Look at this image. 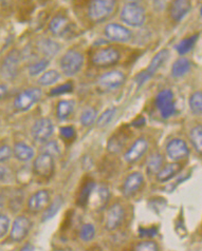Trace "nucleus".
I'll return each instance as SVG.
<instances>
[{"label":"nucleus","mask_w":202,"mask_h":251,"mask_svg":"<svg viewBox=\"0 0 202 251\" xmlns=\"http://www.w3.org/2000/svg\"><path fill=\"white\" fill-rule=\"evenodd\" d=\"M156 106L164 120H167L173 115V113L176 112V106L172 90L165 89L158 93L156 97Z\"/></svg>","instance_id":"obj_8"},{"label":"nucleus","mask_w":202,"mask_h":251,"mask_svg":"<svg viewBox=\"0 0 202 251\" xmlns=\"http://www.w3.org/2000/svg\"><path fill=\"white\" fill-rule=\"evenodd\" d=\"M122 22L132 27H140L145 24L146 14L144 9L138 3H127L121 12Z\"/></svg>","instance_id":"obj_4"},{"label":"nucleus","mask_w":202,"mask_h":251,"mask_svg":"<svg viewBox=\"0 0 202 251\" xmlns=\"http://www.w3.org/2000/svg\"><path fill=\"white\" fill-rule=\"evenodd\" d=\"M20 64V53L17 50H12L4 57L0 73L6 80H13L16 78Z\"/></svg>","instance_id":"obj_9"},{"label":"nucleus","mask_w":202,"mask_h":251,"mask_svg":"<svg viewBox=\"0 0 202 251\" xmlns=\"http://www.w3.org/2000/svg\"><path fill=\"white\" fill-rule=\"evenodd\" d=\"M10 225H11V221L8 215L0 214V240L3 239L6 235V233L9 232Z\"/></svg>","instance_id":"obj_41"},{"label":"nucleus","mask_w":202,"mask_h":251,"mask_svg":"<svg viewBox=\"0 0 202 251\" xmlns=\"http://www.w3.org/2000/svg\"><path fill=\"white\" fill-rule=\"evenodd\" d=\"M181 169H182V166L179 163H170L159 170L156 174V178L159 183H166L179 174Z\"/></svg>","instance_id":"obj_21"},{"label":"nucleus","mask_w":202,"mask_h":251,"mask_svg":"<svg viewBox=\"0 0 202 251\" xmlns=\"http://www.w3.org/2000/svg\"><path fill=\"white\" fill-rule=\"evenodd\" d=\"M166 153L172 160H181L189 156L190 149L186 143L181 138H173L166 146Z\"/></svg>","instance_id":"obj_15"},{"label":"nucleus","mask_w":202,"mask_h":251,"mask_svg":"<svg viewBox=\"0 0 202 251\" xmlns=\"http://www.w3.org/2000/svg\"><path fill=\"white\" fill-rule=\"evenodd\" d=\"M69 20L62 15H58L53 17V19L49 25V29L52 32V34L57 35V36H64V35L69 31Z\"/></svg>","instance_id":"obj_23"},{"label":"nucleus","mask_w":202,"mask_h":251,"mask_svg":"<svg viewBox=\"0 0 202 251\" xmlns=\"http://www.w3.org/2000/svg\"><path fill=\"white\" fill-rule=\"evenodd\" d=\"M197 39H198V34L192 35V36H190V37H186V38L182 39L179 43V45L176 47L177 52L180 55H184L186 53H189L195 47V45H196Z\"/></svg>","instance_id":"obj_31"},{"label":"nucleus","mask_w":202,"mask_h":251,"mask_svg":"<svg viewBox=\"0 0 202 251\" xmlns=\"http://www.w3.org/2000/svg\"><path fill=\"white\" fill-rule=\"evenodd\" d=\"M41 96H43V92L39 88L26 89L15 97L14 108L20 112H26L40 100Z\"/></svg>","instance_id":"obj_5"},{"label":"nucleus","mask_w":202,"mask_h":251,"mask_svg":"<svg viewBox=\"0 0 202 251\" xmlns=\"http://www.w3.org/2000/svg\"><path fill=\"white\" fill-rule=\"evenodd\" d=\"M191 70V61L187 58H179L173 62L172 67V75L173 78L183 77L185 74L190 72Z\"/></svg>","instance_id":"obj_27"},{"label":"nucleus","mask_w":202,"mask_h":251,"mask_svg":"<svg viewBox=\"0 0 202 251\" xmlns=\"http://www.w3.org/2000/svg\"><path fill=\"white\" fill-rule=\"evenodd\" d=\"M170 58V51L166 50H161L159 51L154 57H152L151 61L149 62V65L147 69L144 70V71L140 72L136 77V82L139 88H141L146 81H148L152 76H155V74L158 72V70L160 68H162V66L167 61V59Z\"/></svg>","instance_id":"obj_2"},{"label":"nucleus","mask_w":202,"mask_h":251,"mask_svg":"<svg viewBox=\"0 0 202 251\" xmlns=\"http://www.w3.org/2000/svg\"><path fill=\"white\" fill-rule=\"evenodd\" d=\"M5 176H6L5 168L2 166H0V182H1V180L5 177Z\"/></svg>","instance_id":"obj_47"},{"label":"nucleus","mask_w":202,"mask_h":251,"mask_svg":"<svg viewBox=\"0 0 202 251\" xmlns=\"http://www.w3.org/2000/svg\"><path fill=\"white\" fill-rule=\"evenodd\" d=\"M144 184V176L141 172H132L125 179L123 184V194L125 197H132L141 189Z\"/></svg>","instance_id":"obj_19"},{"label":"nucleus","mask_w":202,"mask_h":251,"mask_svg":"<svg viewBox=\"0 0 202 251\" xmlns=\"http://www.w3.org/2000/svg\"><path fill=\"white\" fill-rule=\"evenodd\" d=\"M54 169V156L46 151L40 153L33 163L34 173L43 178H50L53 176Z\"/></svg>","instance_id":"obj_7"},{"label":"nucleus","mask_w":202,"mask_h":251,"mask_svg":"<svg viewBox=\"0 0 202 251\" xmlns=\"http://www.w3.org/2000/svg\"><path fill=\"white\" fill-rule=\"evenodd\" d=\"M13 154L20 162H29L35 155V151L29 145L17 143L13 148Z\"/></svg>","instance_id":"obj_24"},{"label":"nucleus","mask_w":202,"mask_h":251,"mask_svg":"<svg viewBox=\"0 0 202 251\" xmlns=\"http://www.w3.org/2000/svg\"><path fill=\"white\" fill-rule=\"evenodd\" d=\"M115 112H116L115 108H109L106 111H104V112L100 115V117L96 118L97 127L99 128L106 127L107 125H109L111 122H113Z\"/></svg>","instance_id":"obj_35"},{"label":"nucleus","mask_w":202,"mask_h":251,"mask_svg":"<svg viewBox=\"0 0 202 251\" xmlns=\"http://www.w3.org/2000/svg\"><path fill=\"white\" fill-rule=\"evenodd\" d=\"M13 154V150L10 146H0V163H4L6 160L10 159Z\"/></svg>","instance_id":"obj_43"},{"label":"nucleus","mask_w":202,"mask_h":251,"mask_svg":"<svg viewBox=\"0 0 202 251\" xmlns=\"http://www.w3.org/2000/svg\"><path fill=\"white\" fill-rule=\"evenodd\" d=\"M96 118H97L96 110L93 108H88V109L84 110L82 112L80 121L83 126H85V127H89V126L94 124Z\"/></svg>","instance_id":"obj_34"},{"label":"nucleus","mask_w":202,"mask_h":251,"mask_svg":"<svg viewBox=\"0 0 202 251\" xmlns=\"http://www.w3.org/2000/svg\"><path fill=\"white\" fill-rule=\"evenodd\" d=\"M3 206H4V200H3V198L0 197V210L3 208Z\"/></svg>","instance_id":"obj_49"},{"label":"nucleus","mask_w":202,"mask_h":251,"mask_svg":"<svg viewBox=\"0 0 202 251\" xmlns=\"http://www.w3.org/2000/svg\"><path fill=\"white\" fill-rule=\"evenodd\" d=\"M190 108L195 115L202 113V93L200 91L195 92L190 97Z\"/></svg>","instance_id":"obj_33"},{"label":"nucleus","mask_w":202,"mask_h":251,"mask_svg":"<svg viewBox=\"0 0 202 251\" xmlns=\"http://www.w3.org/2000/svg\"><path fill=\"white\" fill-rule=\"evenodd\" d=\"M73 91V85L71 82H66L64 85L53 88L50 91V96H59L67 93H71Z\"/></svg>","instance_id":"obj_38"},{"label":"nucleus","mask_w":202,"mask_h":251,"mask_svg":"<svg viewBox=\"0 0 202 251\" xmlns=\"http://www.w3.org/2000/svg\"><path fill=\"white\" fill-rule=\"evenodd\" d=\"M135 250H138V251H157L159 250V247H158V244L154 241H150V240H144L140 243H138L136 247H135Z\"/></svg>","instance_id":"obj_39"},{"label":"nucleus","mask_w":202,"mask_h":251,"mask_svg":"<svg viewBox=\"0 0 202 251\" xmlns=\"http://www.w3.org/2000/svg\"><path fill=\"white\" fill-rule=\"evenodd\" d=\"M125 81V75L121 71H109L107 73H104L100 76L99 78V86L103 90H107V91H113V90L119 89Z\"/></svg>","instance_id":"obj_14"},{"label":"nucleus","mask_w":202,"mask_h":251,"mask_svg":"<svg viewBox=\"0 0 202 251\" xmlns=\"http://www.w3.org/2000/svg\"><path fill=\"white\" fill-rule=\"evenodd\" d=\"M50 65V60L49 59H40L36 62H34L29 67V74L31 76H37L43 73L45 70Z\"/></svg>","instance_id":"obj_37"},{"label":"nucleus","mask_w":202,"mask_h":251,"mask_svg":"<svg viewBox=\"0 0 202 251\" xmlns=\"http://www.w3.org/2000/svg\"><path fill=\"white\" fill-rule=\"evenodd\" d=\"M62 203H64V199H62L61 195H58V197H55L54 200L52 201H50V203L48 204V206L44 209V213H43V217H41V221L48 222V221L52 220L60 210Z\"/></svg>","instance_id":"obj_25"},{"label":"nucleus","mask_w":202,"mask_h":251,"mask_svg":"<svg viewBox=\"0 0 202 251\" xmlns=\"http://www.w3.org/2000/svg\"><path fill=\"white\" fill-rule=\"evenodd\" d=\"M23 250H35V248L34 247H31L30 244H27V246L23 247Z\"/></svg>","instance_id":"obj_48"},{"label":"nucleus","mask_w":202,"mask_h":251,"mask_svg":"<svg viewBox=\"0 0 202 251\" xmlns=\"http://www.w3.org/2000/svg\"><path fill=\"white\" fill-rule=\"evenodd\" d=\"M106 37L111 41H117V43H127L131 39V32L127 27L120 25L117 24H109L105 26Z\"/></svg>","instance_id":"obj_18"},{"label":"nucleus","mask_w":202,"mask_h":251,"mask_svg":"<svg viewBox=\"0 0 202 251\" xmlns=\"http://www.w3.org/2000/svg\"><path fill=\"white\" fill-rule=\"evenodd\" d=\"M48 148H49V150H47L46 152H48V153H50L51 155H55V154H58L59 153V149H58V144L55 143V142H51V143H49L48 144Z\"/></svg>","instance_id":"obj_44"},{"label":"nucleus","mask_w":202,"mask_h":251,"mask_svg":"<svg viewBox=\"0 0 202 251\" xmlns=\"http://www.w3.org/2000/svg\"><path fill=\"white\" fill-rule=\"evenodd\" d=\"M95 227L92 224H84L80 229V239L84 242H91L95 238Z\"/></svg>","instance_id":"obj_36"},{"label":"nucleus","mask_w":202,"mask_h":251,"mask_svg":"<svg viewBox=\"0 0 202 251\" xmlns=\"http://www.w3.org/2000/svg\"><path fill=\"white\" fill-rule=\"evenodd\" d=\"M51 201V192L47 189H41L33 193L28 201V209L33 213L43 211Z\"/></svg>","instance_id":"obj_16"},{"label":"nucleus","mask_w":202,"mask_h":251,"mask_svg":"<svg viewBox=\"0 0 202 251\" xmlns=\"http://www.w3.org/2000/svg\"><path fill=\"white\" fill-rule=\"evenodd\" d=\"M158 234V229L156 227L140 228L139 229V236L142 239H152Z\"/></svg>","instance_id":"obj_42"},{"label":"nucleus","mask_w":202,"mask_h":251,"mask_svg":"<svg viewBox=\"0 0 202 251\" xmlns=\"http://www.w3.org/2000/svg\"><path fill=\"white\" fill-rule=\"evenodd\" d=\"M59 134L61 138H64L67 142H71L76 136V131L72 126H64L59 129Z\"/></svg>","instance_id":"obj_40"},{"label":"nucleus","mask_w":202,"mask_h":251,"mask_svg":"<svg viewBox=\"0 0 202 251\" xmlns=\"http://www.w3.org/2000/svg\"><path fill=\"white\" fill-rule=\"evenodd\" d=\"M125 220V209L120 203L111 205L107 211L105 228L108 231H115L120 228Z\"/></svg>","instance_id":"obj_12"},{"label":"nucleus","mask_w":202,"mask_h":251,"mask_svg":"<svg viewBox=\"0 0 202 251\" xmlns=\"http://www.w3.org/2000/svg\"><path fill=\"white\" fill-rule=\"evenodd\" d=\"M95 186H96L95 183L92 182V180H88V182L84 184L79 192L78 199H76V205L82 207V208L88 206L89 198H90V195H91Z\"/></svg>","instance_id":"obj_26"},{"label":"nucleus","mask_w":202,"mask_h":251,"mask_svg":"<svg viewBox=\"0 0 202 251\" xmlns=\"http://www.w3.org/2000/svg\"><path fill=\"white\" fill-rule=\"evenodd\" d=\"M37 49L38 51L41 54H44L46 57L51 58V57H54L55 55L59 52L60 46L57 43V41H53L50 38H44L38 41Z\"/></svg>","instance_id":"obj_22"},{"label":"nucleus","mask_w":202,"mask_h":251,"mask_svg":"<svg viewBox=\"0 0 202 251\" xmlns=\"http://www.w3.org/2000/svg\"><path fill=\"white\" fill-rule=\"evenodd\" d=\"M145 118H143V117H140V118H137L136 121H134L132 122V126H135L136 128H141V127H143V126L145 125Z\"/></svg>","instance_id":"obj_45"},{"label":"nucleus","mask_w":202,"mask_h":251,"mask_svg":"<svg viewBox=\"0 0 202 251\" xmlns=\"http://www.w3.org/2000/svg\"><path fill=\"white\" fill-rule=\"evenodd\" d=\"M148 142L145 138H138L137 141L132 144L131 147L125 152L124 159L126 160L128 164L137 163L146 152L148 150Z\"/></svg>","instance_id":"obj_17"},{"label":"nucleus","mask_w":202,"mask_h":251,"mask_svg":"<svg viewBox=\"0 0 202 251\" xmlns=\"http://www.w3.org/2000/svg\"><path fill=\"white\" fill-rule=\"evenodd\" d=\"M120 53L114 48H104L96 51L92 56V64L100 68L115 66L120 60Z\"/></svg>","instance_id":"obj_11"},{"label":"nucleus","mask_w":202,"mask_h":251,"mask_svg":"<svg viewBox=\"0 0 202 251\" xmlns=\"http://www.w3.org/2000/svg\"><path fill=\"white\" fill-rule=\"evenodd\" d=\"M84 61H85V58H84V55L81 52L69 50L60 59L59 65L61 72L68 77H71V76L76 75L81 71L84 66Z\"/></svg>","instance_id":"obj_3"},{"label":"nucleus","mask_w":202,"mask_h":251,"mask_svg":"<svg viewBox=\"0 0 202 251\" xmlns=\"http://www.w3.org/2000/svg\"><path fill=\"white\" fill-rule=\"evenodd\" d=\"M192 9V4L190 0H173L170 9L171 17L176 23H180Z\"/></svg>","instance_id":"obj_20"},{"label":"nucleus","mask_w":202,"mask_h":251,"mask_svg":"<svg viewBox=\"0 0 202 251\" xmlns=\"http://www.w3.org/2000/svg\"><path fill=\"white\" fill-rule=\"evenodd\" d=\"M54 133V125L51 120L41 117L31 128V136L38 144H46Z\"/></svg>","instance_id":"obj_6"},{"label":"nucleus","mask_w":202,"mask_h":251,"mask_svg":"<svg viewBox=\"0 0 202 251\" xmlns=\"http://www.w3.org/2000/svg\"><path fill=\"white\" fill-rule=\"evenodd\" d=\"M116 0H92L88 8V16L93 23L105 22L115 10Z\"/></svg>","instance_id":"obj_1"},{"label":"nucleus","mask_w":202,"mask_h":251,"mask_svg":"<svg viewBox=\"0 0 202 251\" xmlns=\"http://www.w3.org/2000/svg\"><path fill=\"white\" fill-rule=\"evenodd\" d=\"M59 79H60V74L57 71V70H49V71L45 72L40 76L38 79V83L43 87H48L57 83Z\"/></svg>","instance_id":"obj_29"},{"label":"nucleus","mask_w":202,"mask_h":251,"mask_svg":"<svg viewBox=\"0 0 202 251\" xmlns=\"http://www.w3.org/2000/svg\"><path fill=\"white\" fill-rule=\"evenodd\" d=\"M75 103L73 100H61L57 106V116L59 121H66L74 111Z\"/></svg>","instance_id":"obj_28"},{"label":"nucleus","mask_w":202,"mask_h":251,"mask_svg":"<svg viewBox=\"0 0 202 251\" xmlns=\"http://www.w3.org/2000/svg\"><path fill=\"white\" fill-rule=\"evenodd\" d=\"M162 165H163V156L161 154H159V153L151 154L147 158V162H146L147 171L150 174H157L159 170L162 168Z\"/></svg>","instance_id":"obj_30"},{"label":"nucleus","mask_w":202,"mask_h":251,"mask_svg":"<svg viewBox=\"0 0 202 251\" xmlns=\"http://www.w3.org/2000/svg\"><path fill=\"white\" fill-rule=\"evenodd\" d=\"M190 138L191 142L194 146L195 150L198 152L199 154H201L202 152V128L201 126H196L191 130L190 133Z\"/></svg>","instance_id":"obj_32"},{"label":"nucleus","mask_w":202,"mask_h":251,"mask_svg":"<svg viewBox=\"0 0 202 251\" xmlns=\"http://www.w3.org/2000/svg\"><path fill=\"white\" fill-rule=\"evenodd\" d=\"M110 200V191L106 186H100L93 189L91 195H90L88 205L96 211H102L106 208L108 201Z\"/></svg>","instance_id":"obj_13"},{"label":"nucleus","mask_w":202,"mask_h":251,"mask_svg":"<svg viewBox=\"0 0 202 251\" xmlns=\"http://www.w3.org/2000/svg\"><path fill=\"white\" fill-rule=\"evenodd\" d=\"M6 93H8V89H6V87L0 85V100H2L6 95Z\"/></svg>","instance_id":"obj_46"},{"label":"nucleus","mask_w":202,"mask_h":251,"mask_svg":"<svg viewBox=\"0 0 202 251\" xmlns=\"http://www.w3.org/2000/svg\"><path fill=\"white\" fill-rule=\"evenodd\" d=\"M32 229V222L25 215H18L14 220L11 227V240L15 243H20L29 235Z\"/></svg>","instance_id":"obj_10"}]
</instances>
